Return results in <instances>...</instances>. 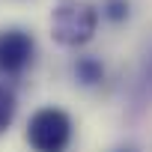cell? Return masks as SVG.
<instances>
[{"label": "cell", "mask_w": 152, "mask_h": 152, "mask_svg": "<svg viewBox=\"0 0 152 152\" xmlns=\"http://www.w3.org/2000/svg\"><path fill=\"white\" fill-rule=\"evenodd\" d=\"M72 137H75V122L69 110L57 104H45L33 110L24 128V140L33 152H66Z\"/></svg>", "instance_id": "cell-1"}, {"label": "cell", "mask_w": 152, "mask_h": 152, "mask_svg": "<svg viewBox=\"0 0 152 152\" xmlns=\"http://www.w3.org/2000/svg\"><path fill=\"white\" fill-rule=\"evenodd\" d=\"M102 12L87 0H66L51 12V36L63 48H81L96 36Z\"/></svg>", "instance_id": "cell-2"}, {"label": "cell", "mask_w": 152, "mask_h": 152, "mask_svg": "<svg viewBox=\"0 0 152 152\" xmlns=\"http://www.w3.org/2000/svg\"><path fill=\"white\" fill-rule=\"evenodd\" d=\"M36 57V39L21 27L0 30V75H21Z\"/></svg>", "instance_id": "cell-3"}, {"label": "cell", "mask_w": 152, "mask_h": 152, "mask_svg": "<svg viewBox=\"0 0 152 152\" xmlns=\"http://www.w3.org/2000/svg\"><path fill=\"white\" fill-rule=\"evenodd\" d=\"M75 78H78V84L84 87H99L104 81V63L99 57H78L75 60Z\"/></svg>", "instance_id": "cell-4"}, {"label": "cell", "mask_w": 152, "mask_h": 152, "mask_svg": "<svg viewBox=\"0 0 152 152\" xmlns=\"http://www.w3.org/2000/svg\"><path fill=\"white\" fill-rule=\"evenodd\" d=\"M15 110H18V102H15V93L0 84V134L9 131V125L15 122Z\"/></svg>", "instance_id": "cell-5"}, {"label": "cell", "mask_w": 152, "mask_h": 152, "mask_svg": "<svg viewBox=\"0 0 152 152\" xmlns=\"http://www.w3.org/2000/svg\"><path fill=\"white\" fill-rule=\"evenodd\" d=\"M99 12H102V18H107L110 24H122V21H128V15H131V3H128V0H104Z\"/></svg>", "instance_id": "cell-6"}, {"label": "cell", "mask_w": 152, "mask_h": 152, "mask_svg": "<svg viewBox=\"0 0 152 152\" xmlns=\"http://www.w3.org/2000/svg\"><path fill=\"white\" fill-rule=\"evenodd\" d=\"M113 152H137V149H131V146H122V149H113Z\"/></svg>", "instance_id": "cell-7"}]
</instances>
